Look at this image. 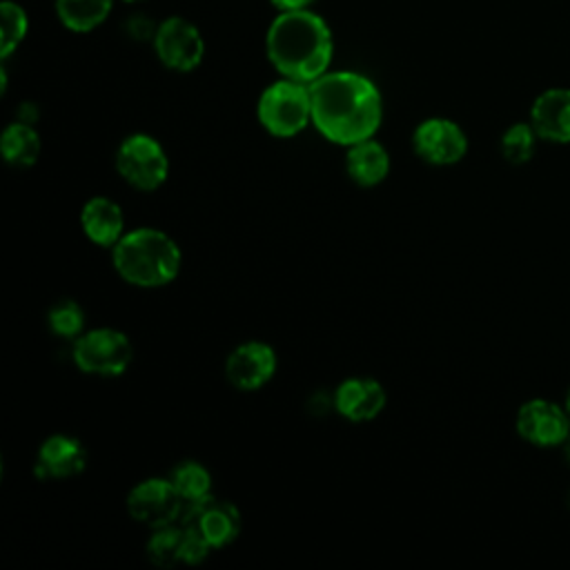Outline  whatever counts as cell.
I'll use <instances>...</instances> for the list:
<instances>
[{"instance_id": "cell-17", "label": "cell", "mask_w": 570, "mask_h": 570, "mask_svg": "<svg viewBox=\"0 0 570 570\" xmlns=\"http://www.w3.org/2000/svg\"><path fill=\"white\" fill-rule=\"evenodd\" d=\"M345 149V171L352 183L358 187H376L387 178L392 158L376 138L354 142Z\"/></svg>"}, {"instance_id": "cell-27", "label": "cell", "mask_w": 570, "mask_h": 570, "mask_svg": "<svg viewBox=\"0 0 570 570\" xmlns=\"http://www.w3.org/2000/svg\"><path fill=\"white\" fill-rule=\"evenodd\" d=\"M563 407H566V412L570 414V390H568V394H566V403H563Z\"/></svg>"}, {"instance_id": "cell-11", "label": "cell", "mask_w": 570, "mask_h": 570, "mask_svg": "<svg viewBox=\"0 0 570 570\" xmlns=\"http://www.w3.org/2000/svg\"><path fill=\"white\" fill-rule=\"evenodd\" d=\"M278 367L274 347L265 341H245L225 358V379L240 392L261 390L272 381Z\"/></svg>"}, {"instance_id": "cell-23", "label": "cell", "mask_w": 570, "mask_h": 570, "mask_svg": "<svg viewBox=\"0 0 570 570\" xmlns=\"http://www.w3.org/2000/svg\"><path fill=\"white\" fill-rule=\"evenodd\" d=\"M537 131L534 127L528 122H514L510 125L503 136H501V156L510 163V165H525L537 149Z\"/></svg>"}, {"instance_id": "cell-29", "label": "cell", "mask_w": 570, "mask_h": 570, "mask_svg": "<svg viewBox=\"0 0 570 570\" xmlns=\"http://www.w3.org/2000/svg\"><path fill=\"white\" fill-rule=\"evenodd\" d=\"M568 508H570V492H568Z\"/></svg>"}, {"instance_id": "cell-13", "label": "cell", "mask_w": 570, "mask_h": 570, "mask_svg": "<svg viewBox=\"0 0 570 570\" xmlns=\"http://www.w3.org/2000/svg\"><path fill=\"white\" fill-rule=\"evenodd\" d=\"M87 448L71 434H51L36 454L33 472L42 481H65L78 476L87 468Z\"/></svg>"}, {"instance_id": "cell-22", "label": "cell", "mask_w": 570, "mask_h": 570, "mask_svg": "<svg viewBox=\"0 0 570 570\" xmlns=\"http://www.w3.org/2000/svg\"><path fill=\"white\" fill-rule=\"evenodd\" d=\"M29 16L22 4L13 0L0 2V58L7 60L27 38Z\"/></svg>"}, {"instance_id": "cell-24", "label": "cell", "mask_w": 570, "mask_h": 570, "mask_svg": "<svg viewBox=\"0 0 570 570\" xmlns=\"http://www.w3.org/2000/svg\"><path fill=\"white\" fill-rule=\"evenodd\" d=\"M85 321H87L85 309L80 307V303L71 298L53 303L47 312L49 332L67 341H76L85 332Z\"/></svg>"}, {"instance_id": "cell-12", "label": "cell", "mask_w": 570, "mask_h": 570, "mask_svg": "<svg viewBox=\"0 0 570 570\" xmlns=\"http://www.w3.org/2000/svg\"><path fill=\"white\" fill-rule=\"evenodd\" d=\"M183 521L189 523L212 546V550L236 541L243 528L238 508L232 501L216 499L214 494L196 505H189Z\"/></svg>"}, {"instance_id": "cell-10", "label": "cell", "mask_w": 570, "mask_h": 570, "mask_svg": "<svg viewBox=\"0 0 570 570\" xmlns=\"http://www.w3.org/2000/svg\"><path fill=\"white\" fill-rule=\"evenodd\" d=\"M517 432L537 448H557L570 434V414L550 399H530L517 410Z\"/></svg>"}, {"instance_id": "cell-8", "label": "cell", "mask_w": 570, "mask_h": 570, "mask_svg": "<svg viewBox=\"0 0 570 570\" xmlns=\"http://www.w3.org/2000/svg\"><path fill=\"white\" fill-rule=\"evenodd\" d=\"M151 47L160 65L178 73L194 71L205 58V38L200 29L183 16L165 18L156 27Z\"/></svg>"}, {"instance_id": "cell-4", "label": "cell", "mask_w": 570, "mask_h": 570, "mask_svg": "<svg viewBox=\"0 0 570 570\" xmlns=\"http://www.w3.org/2000/svg\"><path fill=\"white\" fill-rule=\"evenodd\" d=\"M261 127L276 138H292L312 122V91L307 82L278 78L267 85L256 102Z\"/></svg>"}, {"instance_id": "cell-5", "label": "cell", "mask_w": 570, "mask_h": 570, "mask_svg": "<svg viewBox=\"0 0 570 570\" xmlns=\"http://www.w3.org/2000/svg\"><path fill=\"white\" fill-rule=\"evenodd\" d=\"M71 358L85 374L116 379L129 370L134 345L129 336L116 327H91L73 341Z\"/></svg>"}, {"instance_id": "cell-25", "label": "cell", "mask_w": 570, "mask_h": 570, "mask_svg": "<svg viewBox=\"0 0 570 570\" xmlns=\"http://www.w3.org/2000/svg\"><path fill=\"white\" fill-rule=\"evenodd\" d=\"M276 11H301V9H309L314 4V0H269Z\"/></svg>"}, {"instance_id": "cell-9", "label": "cell", "mask_w": 570, "mask_h": 570, "mask_svg": "<svg viewBox=\"0 0 570 570\" xmlns=\"http://www.w3.org/2000/svg\"><path fill=\"white\" fill-rule=\"evenodd\" d=\"M412 149L428 165L450 167L461 163L468 154V136L459 122L432 116L414 127Z\"/></svg>"}, {"instance_id": "cell-15", "label": "cell", "mask_w": 570, "mask_h": 570, "mask_svg": "<svg viewBox=\"0 0 570 570\" xmlns=\"http://www.w3.org/2000/svg\"><path fill=\"white\" fill-rule=\"evenodd\" d=\"M530 125L550 142H570V89L552 87L539 94L530 107Z\"/></svg>"}, {"instance_id": "cell-7", "label": "cell", "mask_w": 570, "mask_h": 570, "mask_svg": "<svg viewBox=\"0 0 570 570\" xmlns=\"http://www.w3.org/2000/svg\"><path fill=\"white\" fill-rule=\"evenodd\" d=\"M125 505L129 517L149 530L180 523L187 512V503L176 492L169 476L167 479L149 476L138 481L129 490Z\"/></svg>"}, {"instance_id": "cell-28", "label": "cell", "mask_w": 570, "mask_h": 570, "mask_svg": "<svg viewBox=\"0 0 570 570\" xmlns=\"http://www.w3.org/2000/svg\"><path fill=\"white\" fill-rule=\"evenodd\" d=\"M120 2H127V4H138V2H145V0H120Z\"/></svg>"}, {"instance_id": "cell-16", "label": "cell", "mask_w": 570, "mask_h": 570, "mask_svg": "<svg viewBox=\"0 0 570 570\" xmlns=\"http://www.w3.org/2000/svg\"><path fill=\"white\" fill-rule=\"evenodd\" d=\"M80 229L98 247H114L125 236L122 207L107 198L94 196L80 209Z\"/></svg>"}, {"instance_id": "cell-14", "label": "cell", "mask_w": 570, "mask_h": 570, "mask_svg": "<svg viewBox=\"0 0 570 570\" xmlns=\"http://www.w3.org/2000/svg\"><path fill=\"white\" fill-rule=\"evenodd\" d=\"M385 403V387L370 376H350L341 381L334 392V410L352 423H365L376 419L383 412Z\"/></svg>"}, {"instance_id": "cell-26", "label": "cell", "mask_w": 570, "mask_h": 570, "mask_svg": "<svg viewBox=\"0 0 570 570\" xmlns=\"http://www.w3.org/2000/svg\"><path fill=\"white\" fill-rule=\"evenodd\" d=\"M563 452H566V459H568V463H570V434H568V439L563 441Z\"/></svg>"}, {"instance_id": "cell-20", "label": "cell", "mask_w": 570, "mask_h": 570, "mask_svg": "<svg viewBox=\"0 0 570 570\" xmlns=\"http://www.w3.org/2000/svg\"><path fill=\"white\" fill-rule=\"evenodd\" d=\"M145 552L156 568H176L185 563V525L171 523L151 530Z\"/></svg>"}, {"instance_id": "cell-2", "label": "cell", "mask_w": 570, "mask_h": 570, "mask_svg": "<svg viewBox=\"0 0 570 570\" xmlns=\"http://www.w3.org/2000/svg\"><path fill=\"white\" fill-rule=\"evenodd\" d=\"M265 53L283 78L312 85L330 71L334 38L325 18L312 9L278 11L265 33Z\"/></svg>"}, {"instance_id": "cell-6", "label": "cell", "mask_w": 570, "mask_h": 570, "mask_svg": "<svg viewBox=\"0 0 570 570\" xmlns=\"http://www.w3.org/2000/svg\"><path fill=\"white\" fill-rule=\"evenodd\" d=\"M114 165L118 176L140 191L158 189L169 176V156L158 138L131 134L120 140Z\"/></svg>"}, {"instance_id": "cell-3", "label": "cell", "mask_w": 570, "mask_h": 570, "mask_svg": "<svg viewBox=\"0 0 570 570\" xmlns=\"http://www.w3.org/2000/svg\"><path fill=\"white\" fill-rule=\"evenodd\" d=\"M111 263L125 283L156 289L169 285L178 276L183 252L167 232L158 227H138L125 232L111 247Z\"/></svg>"}, {"instance_id": "cell-1", "label": "cell", "mask_w": 570, "mask_h": 570, "mask_svg": "<svg viewBox=\"0 0 570 570\" xmlns=\"http://www.w3.org/2000/svg\"><path fill=\"white\" fill-rule=\"evenodd\" d=\"M312 125L334 145L374 138L383 122V98L374 80L358 71H327L309 85Z\"/></svg>"}, {"instance_id": "cell-19", "label": "cell", "mask_w": 570, "mask_h": 570, "mask_svg": "<svg viewBox=\"0 0 570 570\" xmlns=\"http://www.w3.org/2000/svg\"><path fill=\"white\" fill-rule=\"evenodd\" d=\"M114 0H56V13L65 29L89 33L98 29L111 13Z\"/></svg>"}, {"instance_id": "cell-21", "label": "cell", "mask_w": 570, "mask_h": 570, "mask_svg": "<svg viewBox=\"0 0 570 570\" xmlns=\"http://www.w3.org/2000/svg\"><path fill=\"white\" fill-rule=\"evenodd\" d=\"M169 481L174 483L176 492L183 497L187 508L212 497V474L198 461H183V463H178L171 470Z\"/></svg>"}, {"instance_id": "cell-18", "label": "cell", "mask_w": 570, "mask_h": 570, "mask_svg": "<svg viewBox=\"0 0 570 570\" xmlns=\"http://www.w3.org/2000/svg\"><path fill=\"white\" fill-rule=\"evenodd\" d=\"M40 149H42L40 134L36 131L33 122L16 120L2 129L0 151H2V158L7 165L18 167V169L33 167L40 158Z\"/></svg>"}]
</instances>
